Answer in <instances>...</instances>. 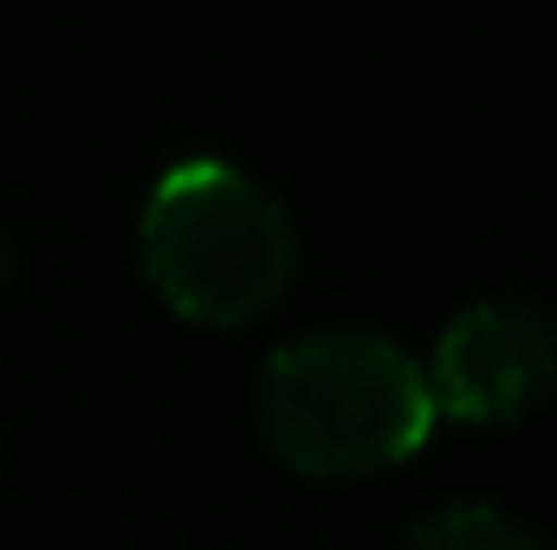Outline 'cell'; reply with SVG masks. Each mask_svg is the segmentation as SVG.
<instances>
[{
    "label": "cell",
    "instance_id": "obj_4",
    "mask_svg": "<svg viewBox=\"0 0 557 550\" xmlns=\"http://www.w3.org/2000/svg\"><path fill=\"white\" fill-rule=\"evenodd\" d=\"M409 550H545L532 532H519L506 512L493 505H447L434 518H421Z\"/></svg>",
    "mask_w": 557,
    "mask_h": 550
},
{
    "label": "cell",
    "instance_id": "obj_3",
    "mask_svg": "<svg viewBox=\"0 0 557 550\" xmlns=\"http://www.w3.org/2000/svg\"><path fill=\"white\" fill-rule=\"evenodd\" d=\"M434 414L454 421H519L557 383V324L525 298H480L467 304L421 370Z\"/></svg>",
    "mask_w": 557,
    "mask_h": 550
},
{
    "label": "cell",
    "instance_id": "obj_5",
    "mask_svg": "<svg viewBox=\"0 0 557 550\" xmlns=\"http://www.w3.org/2000/svg\"><path fill=\"white\" fill-rule=\"evenodd\" d=\"M0 278H7V240H0Z\"/></svg>",
    "mask_w": 557,
    "mask_h": 550
},
{
    "label": "cell",
    "instance_id": "obj_2",
    "mask_svg": "<svg viewBox=\"0 0 557 550\" xmlns=\"http://www.w3.org/2000/svg\"><path fill=\"white\" fill-rule=\"evenodd\" d=\"M143 273L195 324H247L292 278L298 240L273 188L227 155L175 162L143 201Z\"/></svg>",
    "mask_w": 557,
    "mask_h": 550
},
{
    "label": "cell",
    "instance_id": "obj_1",
    "mask_svg": "<svg viewBox=\"0 0 557 550\" xmlns=\"http://www.w3.org/2000/svg\"><path fill=\"white\" fill-rule=\"evenodd\" d=\"M260 421L285 466L357 479L403 466L434 427L421 363L376 330H311L267 363Z\"/></svg>",
    "mask_w": 557,
    "mask_h": 550
}]
</instances>
